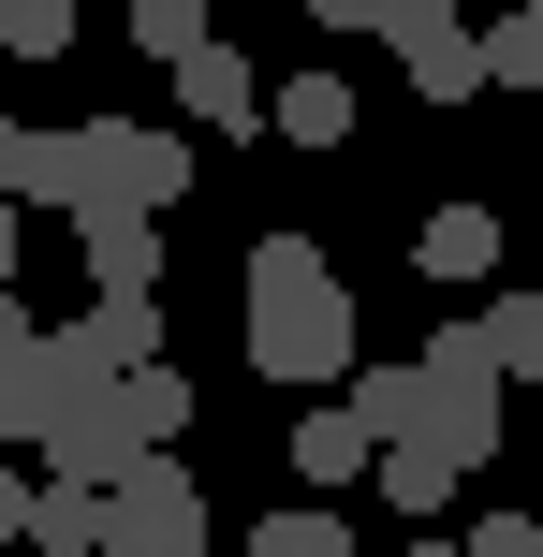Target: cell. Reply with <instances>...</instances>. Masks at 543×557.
I'll list each match as a JSON object with an SVG mask.
<instances>
[{
    "label": "cell",
    "mask_w": 543,
    "mask_h": 557,
    "mask_svg": "<svg viewBox=\"0 0 543 557\" xmlns=\"http://www.w3.org/2000/svg\"><path fill=\"white\" fill-rule=\"evenodd\" d=\"M74 337H88V367H162V294H103Z\"/></svg>",
    "instance_id": "14"
},
{
    "label": "cell",
    "mask_w": 543,
    "mask_h": 557,
    "mask_svg": "<svg viewBox=\"0 0 543 557\" xmlns=\"http://www.w3.org/2000/svg\"><path fill=\"white\" fill-rule=\"evenodd\" d=\"M235 557H353V529H338L323 499H294V513H264V529L235 543Z\"/></svg>",
    "instance_id": "19"
},
{
    "label": "cell",
    "mask_w": 543,
    "mask_h": 557,
    "mask_svg": "<svg viewBox=\"0 0 543 557\" xmlns=\"http://www.w3.org/2000/svg\"><path fill=\"white\" fill-rule=\"evenodd\" d=\"M103 543V484H29V557H88Z\"/></svg>",
    "instance_id": "16"
},
{
    "label": "cell",
    "mask_w": 543,
    "mask_h": 557,
    "mask_svg": "<svg viewBox=\"0 0 543 557\" xmlns=\"http://www.w3.org/2000/svg\"><path fill=\"white\" fill-rule=\"evenodd\" d=\"M294 470L309 484H368V425L353 411H294Z\"/></svg>",
    "instance_id": "17"
},
{
    "label": "cell",
    "mask_w": 543,
    "mask_h": 557,
    "mask_svg": "<svg viewBox=\"0 0 543 557\" xmlns=\"http://www.w3.org/2000/svg\"><path fill=\"white\" fill-rule=\"evenodd\" d=\"M456 557H543V543H529V513H485V529H456Z\"/></svg>",
    "instance_id": "23"
},
{
    "label": "cell",
    "mask_w": 543,
    "mask_h": 557,
    "mask_svg": "<svg viewBox=\"0 0 543 557\" xmlns=\"http://www.w3.org/2000/svg\"><path fill=\"white\" fill-rule=\"evenodd\" d=\"M338 411L368 425V455H382V441H411V425H427V382H411V367H338Z\"/></svg>",
    "instance_id": "12"
},
{
    "label": "cell",
    "mask_w": 543,
    "mask_h": 557,
    "mask_svg": "<svg viewBox=\"0 0 543 557\" xmlns=\"http://www.w3.org/2000/svg\"><path fill=\"white\" fill-rule=\"evenodd\" d=\"M309 15H323V29H382V0H309Z\"/></svg>",
    "instance_id": "25"
},
{
    "label": "cell",
    "mask_w": 543,
    "mask_h": 557,
    "mask_svg": "<svg viewBox=\"0 0 543 557\" xmlns=\"http://www.w3.org/2000/svg\"><path fill=\"white\" fill-rule=\"evenodd\" d=\"M485 352H499V382H543V294H499L485 308Z\"/></svg>",
    "instance_id": "20"
},
{
    "label": "cell",
    "mask_w": 543,
    "mask_h": 557,
    "mask_svg": "<svg viewBox=\"0 0 543 557\" xmlns=\"http://www.w3.org/2000/svg\"><path fill=\"white\" fill-rule=\"evenodd\" d=\"M74 45V0H15V15H0V59H59Z\"/></svg>",
    "instance_id": "22"
},
{
    "label": "cell",
    "mask_w": 543,
    "mask_h": 557,
    "mask_svg": "<svg viewBox=\"0 0 543 557\" xmlns=\"http://www.w3.org/2000/svg\"><path fill=\"white\" fill-rule=\"evenodd\" d=\"M0 294H15V206H0Z\"/></svg>",
    "instance_id": "26"
},
{
    "label": "cell",
    "mask_w": 543,
    "mask_h": 557,
    "mask_svg": "<svg viewBox=\"0 0 543 557\" xmlns=\"http://www.w3.org/2000/svg\"><path fill=\"white\" fill-rule=\"evenodd\" d=\"M176 117H206V133H264V74L221 45V29H206V45L176 59Z\"/></svg>",
    "instance_id": "6"
},
{
    "label": "cell",
    "mask_w": 543,
    "mask_h": 557,
    "mask_svg": "<svg viewBox=\"0 0 543 557\" xmlns=\"http://www.w3.org/2000/svg\"><path fill=\"white\" fill-rule=\"evenodd\" d=\"M88 557H206V484L176 470V455H133V470L103 484V543Z\"/></svg>",
    "instance_id": "4"
},
{
    "label": "cell",
    "mask_w": 543,
    "mask_h": 557,
    "mask_svg": "<svg viewBox=\"0 0 543 557\" xmlns=\"http://www.w3.org/2000/svg\"><path fill=\"white\" fill-rule=\"evenodd\" d=\"M250 367L264 382H338L353 367V294L323 235H250Z\"/></svg>",
    "instance_id": "1"
},
{
    "label": "cell",
    "mask_w": 543,
    "mask_h": 557,
    "mask_svg": "<svg viewBox=\"0 0 543 557\" xmlns=\"http://www.w3.org/2000/svg\"><path fill=\"white\" fill-rule=\"evenodd\" d=\"M382 59H397L427 103H470V88H485V59H470V15H456V0H382Z\"/></svg>",
    "instance_id": "5"
},
{
    "label": "cell",
    "mask_w": 543,
    "mask_h": 557,
    "mask_svg": "<svg viewBox=\"0 0 543 557\" xmlns=\"http://www.w3.org/2000/svg\"><path fill=\"white\" fill-rule=\"evenodd\" d=\"M133 45H147V59H162V74H176V59L206 45V0H133Z\"/></svg>",
    "instance_id": "21"
},
{
    "label": "cell",
    "mask_w": 543,
    "mask_h": 557,
    "mask_svg": "<svg viewBox=\"0 0 543 557\" xmlns=\"http://www.w3.org/2000/svg\"><path fill=\"white\" fill-rule=\"evenodd\" d=\"M88 235V294H162V221H133V206H74Z\"/></svg>",
    "instance_id": "7"
},
{
    "label": "cell",
    "mask_w": 543,
    "mask_h": 557,
    "mask_svg": "<svg viewBox=\"0 0 543 557\" xmlns=\"http://www.w3.org/2000/svg\"><path fill=\"white\" fill-rule=\"evenodd\" d=\"M0 543H29V470H0Z\"/></svg>",
    "instance_id": "24"
},
{
    "label": "cell",
    "mask_w": 543,
    "mask_h": 557,
    "mask_svg": "<svg viewBox=\"0 0 543 557\" xmlns=\"http://www.w3.org/2000/svg\"><path fill=\"white\" fill-rule=\"evenodd\" d=\"M470 59H485V88H543V0H515L499 29H470Z\"/></svg>",
    "instance_id": "18"
},
{
    "label": "cell",
    "mask_w": 543,
    "mask_h": 557,
    "mask_svg": "<svg viewBox=\"0 0 543 557\" xmlns=\"http://www.w3.org/2000/svg\"><path fill=\"white\" fill-rule=\"evenodd\" d=\"M264 133H294V147H353V74H280V88H264Z\"/></svg>",
    "instance_id": "10"
},
{
    "label": "cell",
    "mask_w": 543,
    "mask_h": 557,
    "mask_svg": "<svg viewBox=\"0 0 543 557\" xmlns=\"http://www.w3.org/2000/svg\"><path fill=\"white\" fill-rule=\"evenodd\" d=\"M0 206H74V133L0 117Z\"/></svg>",
    "instance_id": "9"
},
{
    "label": "cell",
    "mask_w": 543,
    "mask_h": 557,
    "mask_svg": "<svg viewBox=\"0 0 543 557\" xmlns=\"http://www.w3.org/2000/svg\"><path fill=\"white\" fill-rule=\"evenodd\" d=\"M411 264L456 294V278H499V206H441L427 235H411Z\"/></svg>",
    "instance_id": "11"
},
{
    "label": "cell",
    "mask_w": 543,
    "mask_h": 557,
    "mask_svg": "<svg viewBox=\"0 0 543 557\" xmlns=\"http://www.w3.org/2000/svg\"><path fill=\"white\" fill-rule=\"evenodd\" d=\"M29 441H45V323L0 294V455H29Z\"/></svg>",
    "instance_id": "8"
},
{
    "label": "cell",
    "mask_w": 543,
    "mask_h": 557,
    "mask_svg": "<svg viewBox=\"0 0 543 557\" xmlns=\"http://www.w3.org/2000/svg\"><path fill=\"white\" fill-rule=\"evenodd\" d=\"M411 382H427V425H411V441H441L456 470H485V455H499V425H515V411H499L515 382H499L485 323H441L427 352H411Z\"/></svg>",
    "instance_id": "2"
},
{
    "label": "cell",
    "mask_w": 543,
    "mask_h": 557,
    "mask_svg": "<svg viewBox=\"0 0 543 557\" xmlns=\"http://www.w3.org/2000/svg\"><path fill=\"white\" fill-rule=\"evenodd\" d=\"M529 543H543V513H529Z\"/></svg>",
    "instance_id": "28"
},
{
    "label": "cell",
    "mask_w": 543,
    "mask_h": 557,
    "mask_svg": "<svg viewBox=\"0 0 543 557\" xmlns=\"http://www.w3.org/2000/svg\"><path fill=\"white\" fill-rule=\"evenodd\" d=\"M368 484H382V499H397V513H441V499H456L470 470H456V455H441V441H382V455H368Z\"/></svg>",
    "instance_id": "15"
},
{
    "label": "cell",
    "mask_w": 543,
    "mask_h": 557,
    "mask_svg": "<svg viewBox=\"0 0 543 557\" xmlns=\"http://www.w3.org/2000/svg\"><path fill=\"white\" fill-rule=\"evenodd\" d=\"M411 557H456V543H411Z\"/></svg>",
    "instance_id": "27"
},
{
    "label": "cell",
    "mask_w": 543,
    "mask_h": 557,
    "mask_svg": "<svg viewBox=\"0 0 543 557\" xmlns=\"http://www.w3.org/2000/svg\"><path fill=\"white\" fill-rule=\"evenodd\" d=\"M118 425H133V455H176V425H192V382H176V367H118Z\"/></svg>",
    "instance_id": "13"
},
{
    "label": "cell",
    "mask_w": 543,
    "mask_h": 557,
    "mask_svg": "<svg viewBox=\"0 0 543 557\" xmlns=\"http://www.w3.org/2000/svg\"><path fill=\"white\" fill-rule=\"evenodd\" d=\"M176 191H192V133H162V117H88V133H74V206L162 221Z\"/></svg>",
    "instance_id": "3"
},
{
    "label": "cell",
    "mask_w": 543,
    "mask_h": 557,
    "mask_svg": "<svg viewBox=\"0 0 543 557\" xmlns=\"http://www.w3.org/2000/svg\"><path fill=\"white\" fill-rule=\"evenodd\" d=\"M0 15H15V0H0Z\"/></svg>",
    "instance_id": "29"
}]
</instances>
